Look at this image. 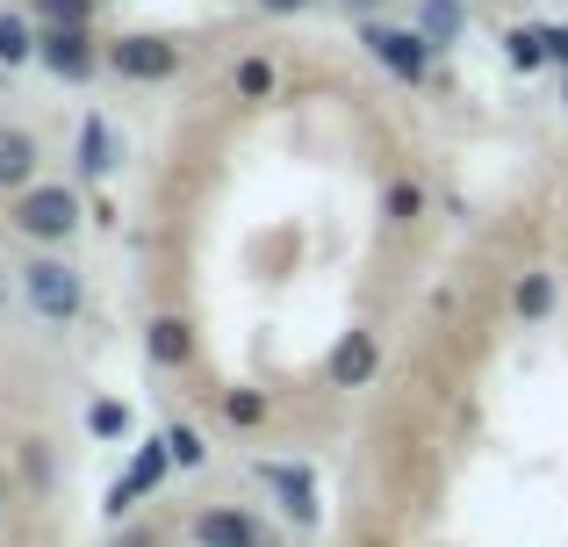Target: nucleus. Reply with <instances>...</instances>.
I'll use <instances>...</instances> for the list:
<instances>
[{
    "mask_svg": "<svg viewBox=\"0 0 568 547\" xmlns=\"http://www.w3.org/2000/svg\"><path fill=\"white\" fill-rule=\"evenodd\" d=\"M260 8H266V14H303L310 0H260Z\"/></svg>",
    "mask_w": 568,
    "mask_h": 547,
    "instance_id": "23",
    "label": "nucleus"
},
{
    "mask_svg": "<svg viewBox=\"0 0 568 547\" xmlns=\"http://www.w3.org/2000/svg\"><path fill=\"white\" fill-rule=\"evenodd\" d=\"M454 29H460L454 0H425V37H454Z\"/></svg>",
    "mask_w": 568,
    "mask_h": 547,
    "instance_id": "19",
    "label": "nucleus"
},
{
    "mask_svg": "<svg viewBox=\"0 0 568 547\" xmlns=\"http://www.w3.org/2000/svg\"><path fill=\"white\" fill-rule=\"evenodd\" d=\"M367 375H375V338H367V332H353L346 346L332 353V382H338V389H361Z\"/></svg>",
    "mask_w": 568,
    "mask_h": 547,
    "instance_id": "9",
    "label": "nucleus"
},
{
    "mask_svg": "<svg viewBox=\"0 0 568 547\" xmlns=\"http://www.w3.org/2000/svg\"><path fill=\"white\" fill-rule=\"evenodd\" d=\"M80 166H87V173H109V166H115L109 123H87V130H80Z\"/></svg>",
    "mask_w": 568,
    "mask_h": 547,
    "instance_id": "13",
    "label": "nucleus"
},
{
    "mask_svg": "<svg viewBox=\"0 0 568 547\" xmlns=\"http://www.w3.org/2000/svg\"><path fill=\"white\" fill-rule=\"evenodd\" d=\"M109 58L123 80H166V72H181V43H166V37H123Z\"/></svg>",
    "mask_w": 568,
    "mask_h": 547,
    "instance_id": "4",
    "label": "nucleus"
},
{
    "mask_svg": "<svg viewBox=\"0 0 568 547\" xmlns=\"http://www.w3.org/2000/svg\"><path fill=\"white\" fill-rule=\"evenodd\" d=\"M87 8H94V0H43V14L65 22V29H87Z\"/></svg>",
    "mask_w": 568,
    "mask_h": 547,
    "instance_id": "20",
    "label": "nucleus"
},
{
    "mask_svg": "<svg viewBox=\"0 0 568 547\" xmlns=\"http://www.w3.org/2000/svg\"><path fill=\"white\" fill-rule=\"evenodd\" d=\"M237 87H245V94H266V87H274V72H266L260 58H245V65H237Z\"/></svg>",
    "mask_w": 568,
    "mask_h": 547,
    "instance_id": "22",
    "label": "nucleus"
},
{
    "mask_svg": "<svg viewBox=\"0 0 568 547\" xmlns=\"http://www.w3.org/2000/svg\"><path fill=\"white\" fill-rule=\"evenodd\" d=\"M504 58H511L518 72H540L547 58H555V43H547V29H511V37H504Z\"/></svg>",
    "mask_w": 568,
    "mask_h": 547,
    "instance_id": "11",
    "label": "nucleus"
},
{
    "mask_svg": "<svg viewBox=\"0 0 568 547\" xmlns=\"http://www.w3.org/2000/svg\"><path fill=\"white\" fill-rule=\"evenodd\" d=\"M144 353H152L159 367H181L187 353H194V332L181 317H152V332H144Z\"/></svg>",
    "mask_w": 568,
    "mask_h": 547,
    "instance_id": "8",
    "label": "nucleus"
},
{
    "mask_svg": "<svg viewBox=\"0 0 568 547\" xmlns=\"http://www.w3.org/2000/svg\"><path fill=\"white\" fill-rule=\"evenodd\" d=\"M547 310H555V281L526 274V281H518V317H547Z\"/></svg>",
    "mask_w": 568,
    "mask_h": 547,
    "instance_id": "14",
    "label": "nucleus"
},
{
    "mask_svg": "<svg viewBox=\"0 0 568 547\" xmlns=\"http://www.w3.org/2000/svg\"><path fill=\"white\" fill-rule=\"evenodd\" d=\"M166 462H173V454H166V439H159V447H144V454H138V468H130V476H123V483H115V490H109V511L138 505V497L152 490L159 476H166Z\"/></svg>",
    "mask_w": 568,
    "mask_h": 547,
    "instance_id": "7",
    "label": "nucleus"
},
{
    "mask_svg": "<svg viewBox=\"0 0 568 547\" xmlns=\"http://www.w3.org/2000/svg\"><path fill=\"white\" fill-rule=\"evenodd\" d=\"M547 43H555V58L568 65V29H547Z\"/></svg>",
    "mask_w": 568,
    "mask_h": 547,
    "instance_id": "24",
    "label": "nucleus"
},
{
    "mask_svg": "<svg viewBox=\"0 0 568 547\" xmlns=\"http://www.w3.org/2000/svg\"><path fill=\"white\" fill-rule=\"evenodd\" d=\"M388 216H396V224L425 216V188H417V181H396V188H388Z\"/></svg>",
    "mask_w": 568,
    "mask_h": 547,
    "instance_id": "16",
    "label": "nucleus"
},
{
    "mask_svg": "<svg viewBox=\"0 0 568 547\" xmlns=\"http://www.w3.org/2000/svg\"><path fill=\"white\" fill-rule=\"evenodd\" d=\"M37 51H43V65L65 72V80H87V65H94V51H87V29H65V22H58L51 37L37 43Z\"/></svg>",
    "mask_w": 568,
    "mask_h": 547,
    "instance_id": "5",
    "label": "nucleus"
},
{
    "mask_svg": "<svg viewBox=\"0 0 568 547\" xmlns=\"http://www.w3.org/2000/svg\"><path fill=\"white\" fill-rule=\"evenodd\" d=\"M367 51H375L396 80H425V65H432V43L417 37V29H388V22L367 29Z\"/></svg>",
    "mask_w": 568,
    "mask_h": 547,
    "instance_id": "3",
    "label": "nucleus"
},
{
    "mask_svg": "<svg viewBox=\"0 0 568 547\" xmlns=\"http://www.w3.org/2000/svg\"><path fill=\"white\" fill-rule=\"evenodd\" d=\"M266 483H274V490L281 497H288V511H295V519H310V511H317V505H310V497H317V490H310V476H303V468H266Z\"/></svg>",
    "mask_w": 568,
    "mask_h": 547,
    "instance_id": "12",
    "label": "nucleus"
},
{
    "mask_svg": "<svg viewBox=\"0 0 568 547\" xmlns=\"http://www.w3.org/2000/svg\"><path fill=\"white\" fill-rule=\"evenodd\" d=\"M22 281H29V303H37V317L65 324L72 310H80V274H72V267H58V260H37V267H29Z\"/></svg>",
    "mask_w": 568,
    "mask_h": 547,
    "instance_id": "2",
    "label": "nucleus"
},
{
    "mask_svg": "<svg viewBox=\"0 0 568 547\" xmlns=\"http://www.w3.org/2000/svg\"><path fill=\"white\" fill-rule=\"evenodd\" d=\"M29 173H37V144L22 130H0V188H22Z\"/></svg>",
    "mask_w": 568,
    "mask_h": 547,
    "instance_id": "10",
    "label": "nucleus"
},
{
    "mask_svg": "<svg viewBox=\"0 0 568 547\" xmlns=\"http://www.w3.org/2000/svg\"><path fill=\"white\" fill-rule=\"evenodd\" d=\"M194 540H202V547H266V534L245 519V511H202Z\"/></svg>",
    "mask_w": 568,
    "mask_h": 547,
    "instance_id": "6",
    "label": "nucleus"
},
{
    "mask_svg": "<svg viewBox=\"0 0 568 547\" xmlns=\"http://www.w3.org/2000/svg\"><path fill=\"white\" fill-rule=\"evenodd\" d=\"M223 411H231V425H260V418H266L260 396H223Z\"/></svg>",
    "mask_w": 568,
    "mask_h": 547,
    "instance_id": "21",
    "label": "nucleus"
},
{
    "mask_svg": "<svg viewBox=\"0 0 568 547\" xmlns=\"http://www.w3.org/2000/svg\"><path fill=\"white\" fill-rule=\"evenodd\" d=\"M87 425H94L101 439H115V433H130V411L123 404H94V411H87Z\"/></svg>",
    "mask_w": 568,
    "mask_h": 547,
    "instance_id": "18",
    "label": "nucleus"
},
{
    "mask_svg": "<svg viewBox=\"0 0 568 547\" xmlns=\"http://www.w3.org/2000/svg\"><path fill=\"white\" fill-rule=\"evenodd\" d=\"M166 454H173V462H181V468H202V433H187V425H173V433H166Z\"/></svg>",
    "mask_w": 568,
    "mask_h": 547,
    "instance_id": "17",
    "label": "nucleus"
},
{
    "mask_svg": "<svg viewBox=\"0 0 568 547\" xmlns=\"http://www.w3.org/2000/svg\"><path fill=\"white\" fill-rule=\"evenodd\" d=\"M37 51L29 43V29H22V14H0V65H22V58Z\"/></svg>",
    "mask_w": 568,
    "mask_h": 547,
    "instance_id": "15",
    "label": "nucleus"
},
{
    "mask_svg": "<svg viewBox=\"0 0 568 547\" xmlns=\"http://www.w3.org/2000/svg\"><path fill=\"white\" fill-rule=\"evenodd\" d=\"M14 224L29 231V239H65L72 224H80V202H72V188H29L22 195V210H14Z\"/></svg>",
    "mask_w": 568,
    "mask_h": 547,
    "instance_id": "1",
    "label": "nucleus"
}]
</instances>
